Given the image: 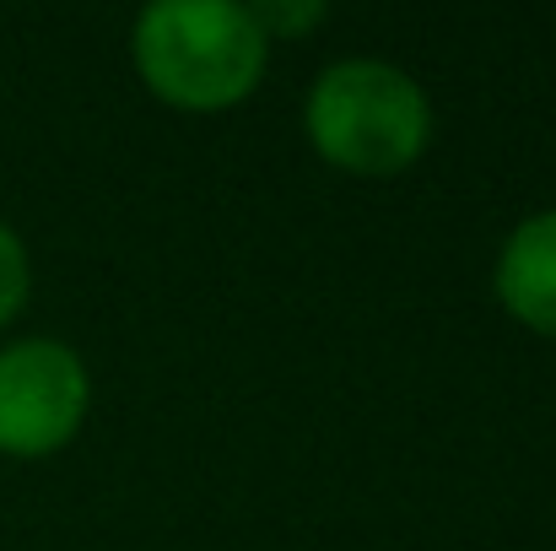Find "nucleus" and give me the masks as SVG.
<instances>
[{
  "label": "nucleus",
  "instance_id": "obj_3",
  "mask_svg": "<svg viewBox=\"0 0 556 551\" xmlns=\"http://www.w3.org/2000/svg\"><path fill=\"white\" fill-rule=\"evenodd\" d=\"M92 405V373L76 347L54 336H22L0 347V454H60Z\"/></svg>",
  "mask_w": 556,
  "mask_h": 551
},
{
  "label": "nucleus",
  "instance_id": "obj_1",
  "mask_svg": "<svg viewBox=\"0 0 556 551\" xmlns=\"http://www.w3.org/2000/svg\"><path fill=\"white\" fill-rule=\"evenodd\" d=\"M130 60L152 98L185 114H222L254 98L270 38L238 0H152L136 11Z\"/></svg>",
  "mask_w": 556,
  "mask_h": 551
},
{
  "label": "nucleus",
  "instance_id": "obj_6",
  "mask_svg": "<svg viewBox=\"0 0 556 551\" xmlns=\"http://www.w3.org/2000/svg\"><path fill=\"white\" fill-rule=\"evenodd\" d=\"M254 11V22H260V33L276 43V38H303V33H314L330 11L319 5V0H260V5H249Z\"/></svg>",
  "mask_w": 556,
  "mask_h": 551
},
{
  "label": "nucleus",
  "instance_id": "obj_4",
  "mask_svg": "<svg viewBox=\"0 0 556 551\" xmlns=\"http://www.w3.org/2000/svg\"><path fill=\"white\" fill-rule=\"evenodd\" d=\"M492 292L525 330L556 341V205L530 211L503 238L492 265Z\"/></svg>",
  "mask_w": 556,
  "mask_h": 551
},
{
  "label": "nucleus",
  "instance_id": "obj_5",
  "mask_svg": "<svg viewBox=\"0 0 556 551\" xmlns=\"http://www.w3.org/2000/svg\"><path fill=\"white\" fill-rule=\"evenodd\" d=\"M33 292V260H27V243L11 222H0V325H11L22 314Z\"/></svg>",
  "mask_w": 556,
  "mask_h": 551
},
{
  "label": "nucleus",
  "instance_id": "obj_2",
  "mask_svg": "<svg viewBox=\"0 0 556 551\" xmlns=\"http://www.w3.org/2000/svg\"><path fill=\"white\" fill-rule=\"evenodd\" d=\"M303 130L330 168L352 179H394L432 147V98L405 65L352 54L314 76Z\"/></svg>",
  "mask_w": 556,
  "mask_h": 551
}]
</instances>
